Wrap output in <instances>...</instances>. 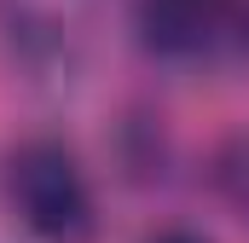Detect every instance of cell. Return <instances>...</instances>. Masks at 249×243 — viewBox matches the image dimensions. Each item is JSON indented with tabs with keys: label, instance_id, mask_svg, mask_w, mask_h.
Returning <instances> with one entry per match:
<instances>
[{
	"label": "cell",
	"instance_id": "obj_1",
	"mask_svg": "<svg viewBox=\"0 0 249 243\" xmlns=\"http://www.w3.org/2000/svg\"><path fill=\"white\" fill-rule=\"evenodd\" d=\"M6 197L18 220L41 243H87L93 238V191L75 162V151L58 139H29L6 162Z\"/></svg>",
	"mask_w": 249,
	"mask_h": 243
},
{
	"label": "cell",
	"instance_id": "obj_2",
	"mask_svg": "<svg viewBox=\"0 0 249 243\" xmlns=\"http://www.w3.org/2000/svg\"><path fill=\"white\" fill-rule=\"evenodd\" d=\"M145 47L162 58H191L232 29V0H139Z\"/></svg>",
	"mask_w": 249,
	"mask_h": 243
},
{
	"label": "cell",
	"instance_id": "obj_4",
	"mask_svg": "<svg viewBox=\"0 0 249 243\" xmlns=\"http://www.w3.org/2000/svg\"><path fill=\"white\" fill-rule=\"evenodd\" d=\"M232 29H238V41L249 47V0H232Z\"/></svg>",
	"mask_w": 249,
	"mask_h": 243
},
{
	"label": "cell",
	"instance_id": "obj_5",
	"mask_svg": "<svg viewBox=\"0 0 249 243\" xmlns=\"http://www.w3.org/2000/svg\"><path fill=\"white\" fill-rule=\"evenodd\" d=\"M151 243H209V238H197V232H180V226H174V232H157Z\"/></svg>",
	"mask_w": 249,
	"mask_h": 243
},
{
	"label": "cell",
	"instance_id": "obj_3",
	"mask_svg": "<svg viewBox=\"0 0 249 243\" xmlns=\"http://www.w3.org/2000/svg\"><path fill=\"white\" fill-rule=\"evenodd\" d=\"M209 180H214V191H220V203L249 226V127H244V133H232V139L214 151Z\"/></svg>",
	"mask_w": 249,
	"mask_h": 243
}]
</instances>
